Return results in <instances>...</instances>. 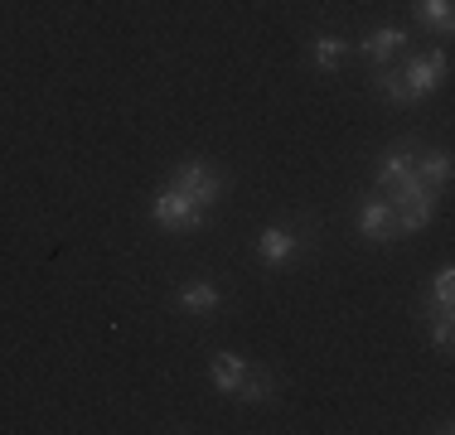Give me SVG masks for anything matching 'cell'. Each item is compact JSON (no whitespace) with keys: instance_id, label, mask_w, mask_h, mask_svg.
<instances>
[{"instance_id":"1","label":"cell","mask_w":455,"mask_h":435,"mask_svg":"<svg viewBox=\"0 0 455 435\" xmlns=\"http://www.w3.org/2000/svg\"><path fill=\"white\" fill-rule=\"evenodd\" d=\"M150 218H156L160 227H170V233H194V227H204V209L189 199V194H180L175 184L156 189V199H150Z\"/></svg>"},{"instance_id":"2","label":"cell","mask_w":455,"mask_h":435,"mask_svg":"<svg viewBox=\"0 0 455 435\" xmlns=\"http://www.w3.org/2000/svg\"><path fill=\"white\" fill-rule=\"evenodd\" d=\"M170 184H175L180 194H189V199L199 203L204 213H209L213 203L223 199V189H228V179H223L219 170H209L204 160H184V165H180L175 174H170Z\"/></svg>"},{"instance_id":"3","label":"cell","mask_w":455,"mask_h":435,"mask_svg":"<svg viewBox=\"0 0 455 435\" xmlns=\"http://www.w3.org/2000/svg\"><path fill=\"white\" fill-rule=\"evenodd\" d=\"M446 73H451V53H446V49H436L431 59H427V53H417V59H407V68H403V83H407L411 102H421L427 92H436Z\"/></svg>"},{"instance_id":"4","label":"cell","mask_w":455,"mask_h":435,"mask_svg":"<svg viewBox=\"0 0 455 435\" xmlns=\"http://www.w3.org/2000/svg\"><path fill=\"white\" fill-rule=\"evenodd\" d=\"M411 165H417V140H397L393 150L378 155V189H397V184L411 179Z\"/></svg>"},{"instance_id":"5","label":"cell","mask_w":455,"mask_h":435,"mask_svg":"<svg viewBox=\"0 0 455 435\" xmlns=\"http://www.w3.org/2000/svg\"><path fill=\"white\" fill-rule=\"evenodd\" d=\"M359 233L368 237V242H387V237H397V227H393V203L378 194V199H363V209H359Z\"/></svg>"},{"instance_id":"6","label":"cell","mask_w":455,"mask_h":435,"mask_svg":"<svg viewBox=\"0 0 455 435\" xmlns=\"http://www.w3.org/2000/svg\"><path fill=\"white\" fill-rule=\"evenodd\" d=\"M403 49H407V35H403V29H393V25H383V29H368V35L359 39V53H363V59H373L378 68H383L387 59H397Z\"/></svg>"},{"instance_id":"7","label":"cell","mask_w":455,"mask_h":435,"mask_svg":"<svg viewBox=\"0 0 455 435\" xmlns=\"http://www.w3.org/2000/svg\"><path fill=\"white\" fill-rule=\"evenodd\" d=\"M300 237L291 233V227H267L262 237H257V257L267 261V266H286L291 257H296Z\"/></svg>"},{"instance_id":"8","label":"cell","mask_w":455,"mask_h":435,"mask_svg":"<svg viewBox=\"0 0 455 435\" xmlns=\"http://www.w3.org/2000/svg\"><path fill=\"white\" fill-rule=\"evenodd\" d=\"M209 377H213V392H219V397H233V392L243 387V377H247V363L237 353H213Z\"/></svg>"},{"instance_id":"9","label":"cell","mask_w":455,"mask_h":435,"mask_svg":"<svg viewBox=\"0 0 455 435\" xmlns=\"http://www.w3.org/2000/svg\"><path fill=\"white\" fill-rule=\"evenodd\" d=\"M180 310H189V314H213V310H223V290L209 286V281H194V286L180 290Z\"/></svg>"},{"instance_id":"10","label":"cell","mask_w":455,"mask_h":435,"mask_svg":"<svg viewBox=\"0 0 455 435\" xmlns=\"http://www.w3.org/2000/svg\"><path fill=\"white\" fill-rule=\"evenodd\" d=\"M411 170H417V179L431 184V189H446V184H451V155H446V150H427Z\"/></svg>"},{"instance_id":"11","label":"cell","mask_w":455,"mask_h":435,"mask_svg":"<svg viewBox=\"0 0 455 435\" xmlns=\"http://www.w3.org/2000/svg\"><path fill=\"white\" fill-rule=\"evenodd\" d=\"M233 397H237V401H272V397H276L272 373H267V368H252V363H247V377H243V387H237Z\"/></svg>"},{"instance_id":"12","label":"cell","mask_w":455,"mask_h":435,"mask_svg":"<svg viewBox=\"0 0 455 435\" xmlns=\"http://www.w3.org/2000/svg\"><path fill=\"white\" fill-rule=\"evenodd\" d=\"M411 15H417V25L451 35V0H411Z\"/></svg>"},{"instance_id":"13","label":"cell","mask_w":455,"mask_h":435,"mask_svg":"<svg viewBox=\"0 0 455 435\" xmlns=\"http://www.w3.org/2000/svg\"><path fill=\"white\" fill-rule=\"evenodd\" d=\"M310 49H315V68H320V73H334V68H339V59L349 53V39H339V35H315V44H310Z\"/></svg>"},{"instance_id":"14","label":"cell","mask_w":455,"mask_h":435,"mask_svg":"<svg viewBox=\"0 0 455 435\" xmlns=\"http://www.w3.org/2000/svg\"><path fill=\"white\" fill-rule=\"evenodd\" d=\"M373 92L387 97L393 107H411V92H407V83H403V73H397V68H378L373 73Z\"/></svg>"},{"instance_id":"15","label":"cell","mask_w":455,"mask_h":435,"mask_svg":"<svg viewBox=\"0 0 455 435\" xmlns=\"http://www.w3.org/2000/svg\"><path fill=\"white\" fill-rule=\"evenodd\" d=\"M451 290H455V276L451 266H441L436 281H431V310H451Z\"/></svg>"},{"instance_id":"16","label":"cell","mask_w":455,"mask_h":435,"mask_svg":"<svg viewBox=\"0 0 455 435\" xmlns=\"http://www.w3.org/2000/svg\"><path fill=\"white\" fill-rule=\"evenodd\" d=\"M431 348H441V353H446V348H451V310H441L436 329H431Z\"/></svg>"}]
</instances>
